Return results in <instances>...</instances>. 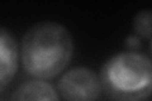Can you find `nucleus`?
I'll use <instances>...</instances> for the list:
<instances>
[{
    "mask_svg": "<svg viewBox=\"0 0 152 101\" xmlns=\"http://www.w3.org/2000/svg\"><path fill=\"white\" fill-rule=\"evenodd\" d=\"M72 36L62 24L41 22L23 36L20 60L27 73L36 80L53 78L62 72L72 57Z\"/></svg>",
    "mask_w": 152,
    "mask_h": 101,
    "instance_id": "obj_1",
    "label": "nucleus"
},
{
    "mask_svg": "<svg viewBox=\"0 0 152 101\" xmlns=\"http://www.w3.org/2000/svg\"><path fill=\"white\" fill-rule=\"evenodd\" d=\"M99 78L105 94L113 100H146L152 90L151 61L137 51L121 52L105 61Z\"/></svg>",
    "mask_w": 152,
    "mask_h": 101,
    "instance_id": "obj_2",
    "label": "nucleus"
},
{
    "mask_svg": "<svg viewBox=\"0 0 152 101\" xmlns=\"http://www.w3.org/2000/svg\"><path fill=\"white\" fill-rule=\"evenodd\" d=\"M57 87L65 101H96L102 92L100 78L88 67H75L67 71Z\"/></svg>",
    "mask_w": 152,
    "mask_h": 101,
    "instance_id": "obj_3",
    "label": "nucleus"
},
{
    "mask_svg": "<svg viewBox=\"0 0 152 101\" xmlns=\"http://www.w3.org/2000/svg\"><path fill=\"white\" fill-rule=\"evenodd\" d=\"M19 65L17 39L5 28L0 27V92L13 81Z\"/></svg>",
    "mask_w": 152,
    "mask_h": 101,
    "instance_id": "obj_4",
    "label": "nucleus"
},
{
    "mask_svg": "<svg viewBox=\"0 0 152 101\" xmlns=\"http://www.w3.org/2000/svg\"><path fill=\"white\" fill-rule=\"evenodd\" d=\"M10 101H60V99L51 84L43 80H32L18 86Z\"/></svg>",
    "mask_w": 152,
    "mask_h": 101,
    "instance_id": "obj_5",
    "label": "nucleus"
},
{
    "mask_svg": "<svg viewBox=\"0 0 152 101\" xmlns=\"http://www.w3.org/2000/svg\"><path fill=\"white\" fill-rule=\"evenodd\" d=\"M133 28L138 37L150 39L151 38V12L142 10L133 19Z\"/></svg>",
    "mask_w": 152,
    "mask_h": 101,
    "instance_id": "obj_6",
    "label": "nucleus"
},
{
    "mask_svg": "<svg viewBox=\"0 0 152 101\" xmlns=\"http://www.w3.org/2000/svg\"><path fill=\"white\" fill-rule=\"evenodd\" d=\"M126 44L131 51H136V49H138V48L141 47V41H140V38L137 36H129L127 38V41H126Z\"/></svg>",
    "mask_w": 152,
    "mask_h": 101,
    "instance_id": "obj_7",
    "label": "nucleus"
}]
</instances>
